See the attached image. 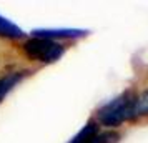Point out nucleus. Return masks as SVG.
Returning a JSON list of instances; mask_svg holds the SVG:
<instances>
[{
	"instance_id": "1",
	"label": "nucleus",
	"mask_w": 148,
	"mask_h": 143,
	"mask_svg": "<svg viewBox=\"0 0 148 143\" xmlns=\"http://www.w3.org/2000/svg\"><path fill=\"white\" fill-rule=\"evenodd\" d=\"M135 98L136 96L133 93L127 92V93H121L120 96H116L113 100H110L108 103H105L97 113L98 123L103 125V127H108V128H115V127L121 125L123 122L133 118Z\"/></svg>"
},
{
	"instance_id": "2",
	"label": "nucleus",
	"mask_w": 148,
	"mask_h": 143,
	"mask_svg": "<svg viewBox=\"0 0 148 143\" xmlns=\"http://www.w3.org/2000/svg\"><path fill=\"white\" fill-rule=\"evenodd\" d=\"M23 53L27 58L38 63H55L65 53V47L57 40L50 38H40V37H30L22 45Z\"/></svg>"
},
{
	"instance_id": "3",
	"label": "nucleus",
	"mask_w": 148,
	"mask_h": 143,
	"mask_svg": "<svg viewBox=\"0 0 148 143\" xmlns=\"http://www.w3.org/2000/svg\"><path fill=\"white\" fill-rule=\"evenodd\" d=\"M118 138H120L118 133H115V131L101 133L97 123L88 122L68 143H115Z\"/></svg>"
},
{
	"instance_id": "4",
	"label": "nucleus",
	"mask_w": 148,
	"mask_h": 143,
	"mask_svg": "<svg viewBox=\"0 0 148 143\" xmlns=\"http://www.w3.org/2000/svg\"><path fill=\"white\" fill-rule=\"evenodd\" d=\"M87 30H78V28H37L32 30V37H40V38H80L85 37Z\"/></svg>"
},
{
	"instance_id": "5",
	"label": "nucleus",
	"mask_w": 148,
	"mask_h": 143,
	"mask_svg": "<svg viewBox=\"0 0 148 143\" xmlns=\"http://www.w3.org/2000/svg\"><path fill=\"white\" fill-rule=\"evenodd\" d=\"M23 77H25V72H10L7 75L0 77V103L10 93V90H14L17 83L22 82Z\"/></svg>"
},
{
	"instance_id": "6",
	"label": "nucleus",
	"mask_w": 148,
	"mask_h": 143,
	"mask_svg": "<svg viewBox=\"0 0 148 143\" xmlns=\"http://www.w3.org/2000/svg\"><path fill=\"white\" fill-rule=\"evenodd\" d=\"M0 37H5V38H22L25 37L23 30L20 27H17L14 22L7 20L5 17L0 15Z\"/></svg>"
},
{
	"instance_id": "7",
	"label": "nucleus",
	"mask_w": 148,
	"mask_h": 143,
	"mask_svg": "<svg viewBox=\"0 0 148 143\" xmlns=\"http://www.w3.org/2000/svg\"><path fill=\"white\" fill-rule=\"evenodd\" d=\"M135 116L148 115V90H145L143 93L135 98V108H133Z\"/></svg>"
}]
</instances>
